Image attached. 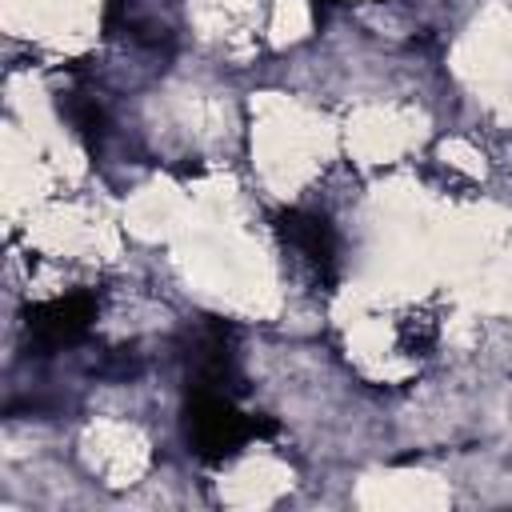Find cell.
Wrapping results in <instances>:
<instances>
[{
	"label": "cell",
	"instance_id": "obj_2",
	"mask_svg": "<svg viewBox=\"0 0 512 512\" xmlns=\"http://www.w3.org/2000/svg\"><path fill=\"white\" fill-rule=\"evenodd\" d=\"M180 360H184L188 392L240 396V364H236V328L232 324L204 316L196 328H188Z\"/></svg>",
	"mask_w": 512,
	"mask_h": 512
},
{
	"label": "cell",
	"instance_id": "obj_1",
	"mask_svg": "<svg viewBox=\"0 0 512 512\" xmlns=\"http://www.w3.org/2000/svg\"><path fill=\"white\" fill-rule=\"evenodd\" d=\"M268 432H272V420L256 416V412H240L236 396L188 392V400H184V436H188L192 452L208 464L232 460L248 440L268 436Z\"/></svg>",
	"mask_w": 512,
	"mask_h": 512
},
{
	"label": "cell",
	"instance_id": "obj_5",
	"mask_svg": "<svg viewBox=\"0 0 512 512\" xmlns=\"http://www.w3.org/2000/svg\"><path fill=\"white\" fill-rule=\"evenodd\" d=\"M60 112L68 116V124L76 128V136H80L88 148H96V144L104 140V132H108V112H104V104H100L96 96H88V92H68V96L60 100Z\"/></svg>",
	"mask_w": 512,
	"mask_h": 512
},
{
	"label": "cell",
	"instance_id": "obj_3",
	"mask_svg": "<svg viewBox=\"0 0 512 512\" xmlns=\"http://www.w3.org/2000/svg\"><path fill=\"white\" fill-rule=\"evenodd\" d=\"M272 228H276L280 248L312 276V284L332 288L340 280V240H336V228L324 212L280 208L272 216Z\"/></svg>",
	"mask_w": 512,
	"mask_h": 512
},
{
	"label": "cell",
	"instance_id": "obj_4",
	"mask_svg": "<svg viewBox=\"0 0 512 512\" xmlns=\"http://www.w3.org/2000/svg\"><path fill=\"white\" fill-rule=\"evenodd\" d=\"M96 312H100L96 292H68V296L32 304L24 312V332L40 352H60L88 336V328L96 324Z\"/></svg>",
	"mask_w": 512,
	"mask_h": 512
}]
</instances>
